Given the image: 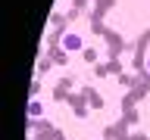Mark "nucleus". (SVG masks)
Instances as JSON below:
<instances>
[{
  "instance_id": "nucleus-1",
  "label": "nucleus",
  "mask_w": 150,
  "mask_h": 140,
  "mask_svg": "<svg viewBox=\"0 0 150 140\" xmlns=\"http://www.w3.org/2000/svg\"><path fill=\"white\" fill-rule=\"evenodd\" d=\"M59 47H63V53H78V50H84V37L78 31H66L59 37Z\"/></svg>"
},
{
  "instance_id": "nucleus-3",
  "label": "nucleus",
  "mask_w": 150,
  "mask_h": 140,
  "mask_svg": "<svg viewBox=\"0 0 150 140\" xmlns=\"http://www.w3.org/2000/svg\"><path fill=\"white\" fill-rule=\"evenodd\" d=\"M144 65H147V72H150V56H147V62H144Z\"/></svg>"
},
{
  "instance_id": "nucleus-2",
  "label": "nucleus",
  "mask_w": 150,
  "mask_h": 140,
  "mask_svg": "<svg viewBox=\"0 0 150 140\" xmlns=\"http://www.w3.org/2000/svg\"><path fill=\"white\" fill-rule=\"evenodd\" d=\"M28 115H31V118H41V115H44V103L38 100V97L28 100Z\"/></svg>"
}]
</instances>
